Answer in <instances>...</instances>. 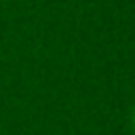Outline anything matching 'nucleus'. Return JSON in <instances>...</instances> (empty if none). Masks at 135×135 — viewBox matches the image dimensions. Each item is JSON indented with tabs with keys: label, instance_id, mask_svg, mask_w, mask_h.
I'll return each instance as SVG.
<instances>
[{
	"label": "nucleus",
	"instance_id": "1",
	"mask_svg": "<svg viewBox=\"0 0 135 135\" xmlns=\"http://www.w3.org/2000/svg\"><path fill=\"white\" fill-rule=\"evenodd\" d=\"M129 124H131V131L135 133V105L131 108V114H129Z\"/></svg>",
	"mask_w": 135,
	"mask_h": 135
}]
</instances>
